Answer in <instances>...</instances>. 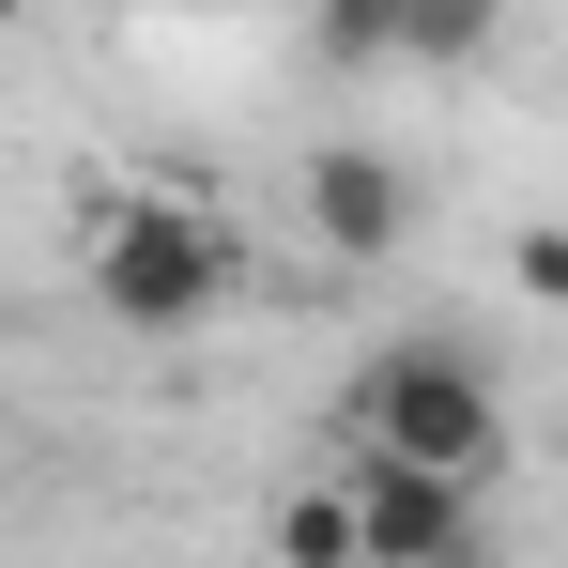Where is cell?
I'll list each match as a JSON object with an SVG mask.
<instances>
[{
	"mask_svg": "<svg viewBox=\"0 0 568 568\" xmlns=\"http://www.w3.org/2000/svg\"><path fill=\"white\" fill-rule=\"evenodd\" d=\"M78 277H93V307L123 338H185V323H215V307L246 292V246H231V215L185 200V185H108V215L78 231Z\"/></svg>",
	"mask_w": 568,
	"mask_h": 568,
	"instance_id": "obj_1",
	"label": "cell"
},
{
	"mask_svg": "<svg viewBox=\"0 0 568 568\" xmlns=\"http://www.w3.org/2000/svg\"><path fill=\"white\" fill-rule=\"evenodd\" d=\"M491 31H507V0H399V47L384 62H446L462 78V62H491Z\"/></svg>",
	"mask_w": 568,
	"mask_h": 568,
	"instance_id": "obj_5",
	"label": "cell"
},
{
	"mask_svg": "<svg viewBox=\"0 0 568 568\" xmlns=\"http://www.w3.org/2000/svg\"><path fill=\"white\" fill-rule=\"evenodd\" d=\"M507 277L538 292V307H568V231H554V215H538V231H523V246H507Z\"/></svg>",
	"mask_w": 568,
	"mask_h": 568,
	"instance_id": "obj_8",
	"label": "cell"
},
{
	"mask_svg": "<svg viewBox=\"0 0 568 568\" xmlns=\"http://www.w3.org/2000/svg\"><path fill=\"white\" fill-rule=\"evenodd\" d=\"M277 554L292 568H354V491H292V507H277Z\"/></svg>",
	"mask_w": 568,
	"mask_h": 568,
	"instance_id": "obj_6",
	"label": "cell"
},
{
	"mask_svg": "<svg viewBox=\"0 0 568 568\" xmlns=\"http://www.w3.org/2000/svg\"><path fill=\"white\" fill-rule=\"evenodd\" d=\"M354 554H476V476L399 462V446H354Z\"/></svg>",
	"mask_w": 568,
	"mask_h": 568,
	"instance_id": "obj_3",
	"label": "cell"
},
{
	"mask_svg": "<svg viewBox=\"0 0 568 568\" xmlns=\"http://www.w3.org/2000/svg\"><path fill=\"white\" fill-rule=\"evenodd\" d=\"M338 430H354V446H399V462H446V476H491V462H507V399H491V369H476L462 338L369 354L354 399H338Z\"/></svg>",
	"mask_w": 568,
	"mask_h": 568,
	"instance_id": "obj_2",
	"label": "cell"
},
{
	"mask_svg": "<svg viewBox=\"0 0 568 568\" xmlns=\"http://www.w3.org/2000/svg\"><path fill=\"white\" fill-rule=\"evenodd\" d=\"M307 31H323V62H384L399 47V0H307Z\"/></svg>",
	"mask_w": 568,
	"mask_h": 568,
	"instance_id": "obj_7",
	"label": "cell"
},
{
	"mask_svg": "<svg viewBox=\"0 0 568 568\" xmlns=\"http://www.w3.org/2000/svg\"><path fill=\"white\" fill-rule=\"evenodd\" d=\"M307 231H323L338 262H384V246L415 231V185H399V154H369V139H323V154H307Z\"/></svg>",
	"mask_w": 568,
	"mask_h": 568,
	"instance_id": "obj_4",
	"label": "cell"
}]
</instances>
